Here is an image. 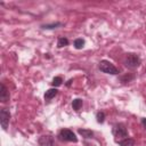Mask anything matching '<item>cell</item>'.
Returning <instances> with one entry per match:
<instances>
[{"label":"cell","instance_id":"1","mask_svg":"<svg viewBox=\"0 0 146 146\" xmlns=\"http://www.w3.org/2000/svg\"><path fill=\"white\" fill-rule=\"evenodd\" d=\"M141 64V59L139 57V55L135 54V52H129L125 56V59H124V65L130 68V70H135L137 67H139V65Z\"/></svg>","mask_w":146,"mask_h":146},{"label":"cell","instance_id":"2","mask_svg":"<svg viewBox=\"0 0 146 146\" xmlns=\"http://www.w3.org/2000/svg\"><path fill=\"white\" fill-rule=\"evenodd\" d=\"M98 68L103 72V73H106V74H112V75H116L119 74V70L110 62V60H106V59H103L99 62V65H98Z\"/></svg>","mask_w":146,"mask_h":146},{"label":"cell","instance_id":"3","mask_svg":"<svg viewBox=\"0 0 146 146\" xmlns=\"http://www.w3.org/2000/svg\"><path fill=\"white\" fill-rule=\"evenodd\" d=\"M112 133L116 138V140H117V138L121 140V139H124L128 137V129L123 123H116L112 128Z\"/></svg>","mask_w":146,"mask_h":146},{"label":"cell","instance_id":"4","mask_svg":"<svg viewBox=\"0 0 146 146\" xmlns=\"http://www.w3.org/2000/svg\"><path fill=\"white\" fill-rule=\"evenodd\" d=\"M57 137L62 141H72V143H76L78 141V138H76L75 133L72 130H70V129H62V130H59Z\"/></svg>","mask_w":146,"mask_h":146},{"label":"cell","instance_id":"5","mask_svg":"<svg viewBox=\"0 0 146 146\" xmlns=\"http://www.w3.org/2000/svg\"><path fill=\"white\" fill-rule=\"evenodd\" d=\"M9 120H10V112L8 108H1L0 110V123L3 130L8 129V124H9Z\"/></svg>","mask_w":146,"mask_h":146},{"label":"cell","instance_id":"6","mask_svg":"<svg viewBox=\"0 0 146 146\" xmlns=\"http://www.w3.org/2000/svg\"><path fill=\"white\" fill-rule=\"evenodd\" d=\"M54 137L50 135H43L38 139L39 146H54Z\"/></svg>","mask_w":146,"mask_h":146},{"label":"cell","instance_id":"7","mask_svg":"<svg viewBox=\"0 0 146 146\" xmlns=\"http://www.w3.org/2000/svg\"><path fill=\"white\" fill-rule=\"evenodd\" d=\"M0 100L2 103H6L9 100V91L3 83H1V89H0Z\"/></svg>","mask_w":146,"mask_h":146},{"label":"cell","instance_id":"8","mask_svg":"<svg viewBox=\"0 0 146 146\" xmlns=\"http://www.w3.org/2000/svg\"><path fill=\"white\" fill-rule=\"evenodd\" d=\"M58 94V90L56 88H51V89H48L46 92H44V100L46 102H49L56 95Z\"/></svg>","mask_w":146,"mask_h":146},{"label":"cell","instance_id":"9","mask_svg":"<svg viewBox=\"0 0 146 146\" xmlns=\"http://www.w3.org/2000/svg\"><path fill=\"white\" fill-rule=\"evenodd\" d=\"M78 132H79V135H81L86 139H90L94 137V131H91L90 129H79Z\"/></svg>","mask_w":146,"mask_h":146},{"label":"cell","instance_id":"10","mask_svg":"<svg viewBox=\"0 0 146 146\" xmlns=\"http://www.w3.org/2000/svg\"><path fill=\"white\" fill-rule=\"evenodd\" d=\"M120 146H135V140L132 138H124L121 140H116Z\"/></svg>","mask_w":146,"mask_h":146},{"label":"cell","instance_id":"11","mask_svg":"<svg viewBox=\"0 0 146 146\" xmlns=\"http://www.w3.org/2000/svg\"><path fill=\"white\" fill-rule=\"evenodd\" d=\"M63 24L60 22H56V23H51V24H44V25H41V27L43 30H54V29H57V27H60Z\"/></svg>","mask_w":146,"mask_h":146},{"label":"cell","instance_id":"12","mask_svg":"<svg viewBox=\"0 0 146 146\" xmlns=\"http://www.w3.org/2000/svg\"><path fill=\"white\" fill-rule=\"evenodd\" d=\"M82 104H83V102H82V99H80V98H76V99H73V102H72V107H73V110L74 111H80V108L82 107Z\"/></svg>","mask_w":146,"mask_h":146},{"label":"cell","instance_id":"13","mask_svg":"<svg viewBox=\"0 0 146 146\" xmlns=\"http://www.w3.org/2000/svg\"><path fill=\"white\" fill-rule=\"evenodd\" d=\"M66 46H68V39L65 38V36H59L58 41H57V47L63 48V47H66Z\"/></svg>","mask_w":146,"mask_h":146},{"label":"cell","instance_id":"14","mask_svg":"<svg viewBox=\"0 0 146 146\" xmlns=\"http://www.w3.org/2000/svg\"><path fill=\"white\" fill-rule=\"evenodd\" d=\"M84 43H86V41L82 38H78L74 40V48L75 49H82L84 47Z\"/></svg>","mask_w":146,"mask_h":146},{"label":"cell","instance_id":"15","mask_svg":"<svg viewBox=\"0 0 146 146\" xmlns=\"http://www.w3.org/2000/svg\"><path fill=\"white\" fill-rule=\"evenodd\" d=\"M119 79H120L121 82H130L131 80L135 79V74H132V73H128V74H124V75L120 76Z\"/></svg>","mask_w":146,"mask_h":146},{"label":"cell","instance_id":"16","mask_svg":"<svg viewBox=\"0 0 146 146\" xmlns=\"http://www.w3.org/2000/svg\"><path fill=\"white\" fill-rule=\"evenodd\" d=\"M62 82H63V79H62L60 76H55V78L52 79V81H51V84H52L54 87H59V86L62 84Z\"/></svg>","mask_w":146,"mask_h":146},{"label":"cell","instance_id":"17","mask_svg":"<svg viewBox=\"0 0 146 146\" xmlns=\"http://www.w3.org/2000/svg\"><path fill=\"white\" fill-rule=\"evenodd\" d=\"M96 119H97V122L98 123H103L105 121V113L104 112H98L96 114Z\"/></svg>","mask_w":146,"mask_h":146},{"label":"cell","instance_id":"18","mask_svg":"<svg viewBox=\"0 0 146 146\" xmlns=\"http://www.w3.org/2000/svg\"><path fill=\"white\" fill-rule=\"evenodd\" d=\"M140 123H141V125L146 129V117H141V120H140Z\"/></svg>","mask_w":146,"mask_h":146},{"label":"cell","instance_id":"19","mask_svg":"<svg viewBox=\"0 0 146 146\" xmlns=\"http://www.w3.org/2000/svg\"><path fill=\"white\" fill-rule=\"evenodd\" d=\"M72 81H73L72 79H71V80H68V82L66 83V86H67V87H70V86H71V82H72Z\"/></svg>","mask_w":146,"mask_h":146}]
</instances>
